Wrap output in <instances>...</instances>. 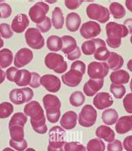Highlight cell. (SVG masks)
I'll use <instances>...</instances> for the list:
<instances>
[{
  "label": "cell",
  "instance_id": "cell-1",
  "mask_svg": "<svg viewBox=\"0 0 132 151\" xmlns=\"http://www.w3.org/2000/svg\"><path fill=\"white\" fill-rule=\"evenodd\" d=\"M25 114L30 117L31 126L34 131L39 134H44L48 130L46 125V117L43 108L38 101H31L25 105Z\"/></svg>",
  "mask_w": 132,
  "mask_h": 151
},
{
  "label": "cell",
  "instance_id": "cell-2",
  "mask_svg": "<svg viewBox=\"0 0 132 151\" xmlns=\"http://www.w3.org/2000/svg\"><path fill=\"white\" fill-rule=\"evenodd\" d=\"M107 39L106 44L112 49H117L121 45V39L129 34L128 29L124 24L110 22L105 27Z\"/></svg>",
  "mask_w": 132,
  "mask_h": 151
},
{
  "label": "cell",
  "instance_id": "cell-3",
  "mask_svg": "<svg viewBox=\"0 0 132 151\" xmlns=\"http://www.w3.org/2000/svg\"><path fill=\"white\" fill-rule=\"evenodd\" d=\"M43 104L46 109V117L50 123H57L60 118L61 102L59 99L53 94H46L43 98Z\"/></svg>",
  "mask_w": 132,
  "mask_h": 151
},
{
  "label": "cell",
  "instance_id": "cell-4",
  "mask_svg": "<svg viewBox=\"0 0 132 151\" xmlns=\"http://www.w3.org/2000/svg\"><path fill=\"white\" fill-rule=\"evenodd\" d=\"M46 67L57 73H63L67 70L68 64L64 61L62 55L56 53H49L44 58Z\"/></svg>",
  "mask_w": 132,
  "mask_h": 151
},
{
  "label": "cell",
  "instance_id": "cell-5",
  "mask_svg": "<svg viewBox=\"0 0 132 151\" xmlns=\"http://www.w3.org/2000/svg\"><path fill=\"white\" fill-rule=\"evenodd\" d=\"M86 14L89 19L105 24L110 19V11L102 5L90 4L86 8Z\"/></svg>",
  "mask_w": 132,
  "mask_h": 151
},
{
  "label": "cell",
  "instance_id": "cell-6",
  "mask_svg": "<svg viewBox=\"0 0 132 151\" xmlns=\"http://www.w3.org/2000/svg\"><path fill=\"white\" fill-rule=\"evenodd\" d=\"M65 131L63 128L59 126H54L49 132V148L54 150H63L65 145Z\"/></svg>",
  "mask_w": 132,
  "mask_h": 151
},
{
  "label": "cell",
  "instance_id": "cell-7",
  "mask_svg": "<svg viewBox=\"0 0 132 151\" xmlns=\"http://www.w3.org/2000/svg\"><path fill=\"white\" fill-rule=\"evenodd\" d=\"M79 123L81 126L89 128L93 126L96 122L97 112L95 109L89 104H86L79 114Z\"/></svg>",
  "mask_w": 132,
  "mask_h": 151
},
{
  "label": "cell",
  "instance_id": "cell-8",
  "mask_svg": "<svg viewBox=\"0 0 132 151\" xmlns=\"http://www.w3.org/2000/svg\"><path fill=\"white\" fill-rule=\"evenodd\" d=\"M34 97V91L30 88H14L9 93L10 101L14 104L20 105L25 103L30 102Z\"/></svg>",
  "mask_w": 132,
  "mask_h": 151
},
{
  "label": "cell",
  "instance_id": "cell-9",
  "mask_svg": "<svg viewBox=\"0 0 132 151\" xmlns=\"http://www.w3.org/2000/svg\"><path fill=\"white\" fill-rule=\"evenodd\" d=\"M49 10V6L44 2H38L30 8L29 15L31 20L39 24L46 19V14Z\"/></svg>",
  "mask_w": 132,
  "mask_h": 151
},
{
  "label": "cell",
  "instance_id": "cell-10",
  "mask_svg": "<svg viewBox=\"0 0 132 151\" xmlns=\"http://www.w3.org/2000/svg\"><path fill=\"white\" fill-rule=\"evenodd\" d=\"M27 44L33 49H40L44 46V39L38 29L30 28L25 33Z\"/></svg>",
  "mask_w": 132,
  "mask_h": 151
},
{
  "label": "cell",
  "instance_id": "cell-11",
  "mask_svg": "<svg viewBox=\"0 0 132 151\" xmlns=\"http://www.w3.org/2000/svg\"><path fill=\"white\" fill-rule=\"evenodd\" d=\"M109 69L106 63L91 62L88 65L87 73L91 79H104L109 73Z\"/></svg>",
  "mask_w": 132,
  "mask_h": 151
},
{
  "label": "cell",
  "instance_id": "cell-12",
  "mask_svg": "<svg viewBox=\"0 0 132 151\" xmlns=\"http://www.w3.org/2000/svg\"><path fill=\"white\" fill-rule=\"evenodd\" d=\"M79 31H80L81 36L84 39H93V38L97 37L99 34L101 33V27L96 22L89 21L82 24Z\"/></svg>",
  "mask_w": 132,
  "mask_h": 151
},
{
  "label": "cell",
  "instance_id": "cell-13",
  "mask_svg": "<svg viewBox=\"0 0 132 151\" xmlns=\"http://www.w3.org/2000/svg\"><path fill=\"white\" fill-rule=\"evenodd\" d=\"M40 83L49 92L56 93L61 88V82L59 78L53 74H45L40 78Z\"/></svg>",
  "mask_w": 132,
  "mask_h": 151
},
{
  "label": "cell",
  "instance_id": "cell-14",
  "mask_svg": "<svg viewBox=\"0 0 132 151\" xmlns=\"http://www.w3.org/2000/svg\"><path fill=\"white\" fill-rule=\"evenodd\" d=\"M34 54L30 49H19L14 56V65L16 68H23L33 60Z\"/></svg>",
  "mask_w": 132,
  "mask_h": 151
},
{
  "label": "cell",
  "instance_id": "cell-15",
  "mask_svg": "<svg viewBox=\"0 0 132 151\" xmlns=\"http://www.w3.org/2000/svg\"><path fill=\"white\" fill-rule=\"evenodd\" d=\"M83 75L79 71H77L75 69H71L64 73L62 75V81L63 83L69 87H76L79 83H81Z\"/></svg>",
  "mask_w": 132,
  "mask_h": 151
},
{
  "label": "cell",
  "instance_id": "cell-16",
  "mask_svg": "<svg viewBox=\"0 0 132 151\" xmlns=\"http://www.w3.org/2000/svg\"><path fill=\"white\" fill-rule=\"evenodd\" d=\"M114 103V99L111 94L106 92H100L95 95L93 99V104L98 109L103 110L110 107Z\"/></svg>",
  "mask_w": 132,
  "mask_h": 151
},
{
  "label": "cell",
  "instance_id": "cell-17",
  "mask_svg": "<svg viewBox=\"0 0 132 151\" xmlns=\"http://www.w3.org/2000/svg\"><path fill=\"white\" fill-rule=\"evenodd\" d=\"M30 25V20L27 15L24 14H19L16 15L14 19L12 21L11 24V29L13 32H15L17 34L23 33Z\"/></svg>",
  "mask_w": 132,
  "mask_h": 151
},
{
  "label": "cell",
  "instance_id": "cell-18",
  "mask_svg": "<svg viewBox=\"0 0 132 151\" xmlns=\"http://www.w3.org/2000/svg\"><path fill=\"white\" fill-rule=\"evenodd\" d=\"M104 85V79H89L84 85V93L89 96L91 97L102 88Z\"/></svg>",
  "mask_w": 132,
  "mask_h": 151
},
{
  "label": "cell",
  "instance_id": "cell-19",
  "mask_svg": "<svg viewBox=\"0 0 132 151\" xmlns=\"http://www.w3.org/2000/svg\"><path fill=\"white\" fill-rule=\"evenodd\" d=\"M115 130L120 134H124L132 130V115L122 116L116 122Z\"/></svg>",
  "mask_w": 132,
  "mask_h": 151
},
{
  "label": "cell",
  "instance_id": "cell-20",
  "mask_svg": "<svg viewBox=\"0 0 132 151\" xmlns=\"http://www.w3.org/2000/svg\"><path fill=\"white\" fill-rule=\"evenodd\" d=\"M77 114L74 111H67L64 113V115L62 116L60 119V124L63 129H72L74 127L76 126V123H77Z\"/></svg>",
  "mask_w": 132,
  "mask_h": 151
},
{
  "label": "cell",
  "instance_id": "cell-21",
  "mask_svg": "<svg viewBox=\"0 0 132 151\" xmlns=\"http://www.w3.org/2000/svg\"><path fill=\"white\" fill-rule=\"evenodd\" d=\"M110 81L112 82L113 84H125L127 83L130 80V74L126 70H116V71H113L112 73H110Z\"/></svg>",
  "mask_w": 132,
  "mask_h": 151
},
{
  "label": "cell",
  "instance_id": "cell-22",
  "mask_svg": "<svg viewBox=\"0 0 132 151\" xmlns=\"http://www.w3.org/2000/svg\"><path fill=\"white\" fill-rule=\"evenodd\" d=\"M95 134L99 139H103L106 142H113L115 140V132L111 128L106 125H100L96 129Z\"/></svg>",
  "mask_w": 132,
  "mask_h": 151
},
{
  "label": "cell",
  "instance_id": "cell-23",
  "mask_svg": "<svg viewBox=\"0 0 132 151\" xmlns=\"http://www.w3.org/2000/svg\"><path fill=\"white\" fill-rule=\"evenodd\" d=\"M81 24L80 16L76 13H70L66 17V28L70 32H75Z\"/></svg>",
  "mask_w": 132,
  "mask_h": 151
},
{
  "label": "cell",
  "instance_id": "cell-24",
  "mask_svg": "<svg viewBox=\"0 0 132 151\" xmlns=\"http://www.w3.org/2000/svg\"><path fill=\"white\" fill-rule=\"evenodd\" d=\"M106 63L109 66V68L112 69L113 71H116L122 68L123 64H124V59L122 56H120V54H116L115 52H110V57L107 59Z\"/></svg>",
  "mask_w": 132,
  "mask_h": 151
},
{
  "label": "cell",
  "instance_id": "cell-25",
  "mask_svg": "<svg viewBox=\"0 0 132 151\" xmlns=\"http://www.w3.org/2000/svg\"><path fill=\"white\" fill-rule=\"evenodd\" d=\"M61 39H62V42H63V46H62L61 50L66 55L72 53L78 47L77 44H76V40L70 35H64Z\"/></svg>",
  "mask_w": 132,
  "mask_h": 151
},
{
  "label": "cell",
  "instance_id": "cell-26",
  "mask_svg": "<svg viewBox=\"0 0 132 151\" xmlns=\"http://www.w3.org/2000/svg\"><path fill=\"white\" fill-rule=\"evenodd\" d=\"M31 80V73L27 69L19 70L14 78V83L18 86H27L30 85Z\"/></svg>",
  "mask_w": 132,
  "mask_h": 151
},
{
  "label": "cell",
  "instance_id": "cell-27",
  "mask_svg": "<svg viewBox=\"0 0 132 151\" xmlns=\"http://www.w3.org/2000/svg\"><path fill=\"white\" fill-rule=\"evenodd\" d=\"M52 24L56 29H61L64 24V19L63 12L60 8L56 7L52 13Z\"/></svg>",
  "mask_w": 132,
  "mask_h": 151
},
{
  "label": "cell",
  "instance_id": "cell-28",
  "mask_svg": "<svg viewBox=\"0 0 132 151\" xmlns=\"http://www.w3.org/2000/svg\"><path fill=\"white\" fill-rule=\"evenodd\" d=\"M13 52L10 49H4L0 50V68H8L13 62Z\"/></svg>",
  "mask_w": 132,
  "mask_h": 151
},
{
  "label": "cell",
  "instance_id": "cell-29",
  "mask_svg": "<svg viewBox=\"0 0 132 151\" xmlns=\"http://www.w3.org/2000/svg\"><path fill=\"white\" fill-rule=\"evenodd\" d=\"M117 111L114 109H105L102 114V120L106 125H112L115 124L118 120Z\"/></svg>",
  "mask_w": 132,
  "mask_h": 151
},
{
  "label": "cell",
  "instance_id": "cell-30",
  "mask_svg": "<svg viewBox=\"0 0 132 151\" xmlns=\"http://www.w3.org/2000/svg\"><path fill=\"white\" fill-rule=\"evenodd\" d=\"M47 48L54 52H57L59 51L60 49H62V46H63V42H62V39L59 38L57 35H51L47 39Z\"/></svg>",
  "mask_w": 132,
  "mask_h": 151
},
{
  "label": "cell",
  "instance_id": "cell-31",
  "mask_svg": "<svg viewBox=\"0 0 132 151\" xmlns=\"http://www.w3.org/2000/svg\"><path fill=\"white\" fill-rule=\"evenodd\" d=\"M109 11L113 15V18L115 19H122L126 15V9L123 7V5L119 3H116V2H113L110 4Z\"/></svg>",
  "mask_w": 132,
  "mask_h": 151
},
{
  "label": "cell",
  "instance_id": "cell-32",
  "mask_svg": "<svg viewBox=\"0 0 132 151\" xmlns=\"http://www.w3.org/2000/svg\"><path fill=\"white\" fill-rule=\"evenodd\" d=\"M11 139L14 141L20 142L25 139V131L24 127L20 125H13L9 127Z\"/></svg>",
  "mask_w": 132,
  "mask_h": 151
},
{
  "label": "cell",
  "instance_id": "cell-33",
  "mask_svg": "<svg viewBox=\"0 0 132 151\" xmlns=\"http://www.w3.org/2000/svg\"><path fill=\"white\" fill-rule=\"evenodd\" d=\"M86 149L87 151H105V145L100 139L96 138L88 142Z\"/></svg>",
  "mask_w": 132,
  "mask_h": 151
},
{
  "label": "cell",
  "instance_id": "cell-34",
  "mask_svg": "<svg viewBox=\"0 0 132 151\" xmlns=\"http://www.w3.org/2000/svg\"><path fill=\"white\" fill-rule=\"evenodd\" d=\"M85 101V97L83 93L80 91H75L71 93L69 97V103L74 107H79Z\"/></svg>",
  "mask_w": 132,
  "mask_h": 151
},
{
  "label": "cell",
  "instance_id": "cell-35",
  "mask_svg": "<svg viewBox=\"0 0 132 151\" xmlns=\"http://www.w3.org/2000/svg\"><path fill=\"white\" fill-rule=\"evenodd\" d=\"M27 116L24 113H16L13 115V117L10 119L9 127L13 126V125H20V126L25 127V124L27 123Z\"/></svg>",
  "mask_w": 132,
  "mask_h": 151
},
{
  "label": "cell",
  "instance_id": "cell-36",
  "mask_svg": "<svg viewBox=\"0 0 132 151\" xmlns=\"http://www.w3.org/2000/svg\"><path fill=\"white\" fill-rule=\"evenodd\" d=\"M110 52L106 48V45L104 44L96 49L94 56V59L99 61H107V59L110 57Z\"/></svg>",
  "mask_w": 132,
  "mask_h": 151
},
{
  "label": "cell",
  "instance_id": "cell-37",
  "mask_svg": "<svg viewBox=\"0 0 132 151\" xmlns=\"http://www.w3.org/2000/svg\"><path fill=\"white\" fill-rule=\"evenodd\" d=\"M96 49H97V46H96L95 39H92L84 42L81 46V50L84 54H85V55H92L93 54H94Z\"/></svg>",
  "mask_w": 132,
  "mask_h": 151
},
{
  "label": "cell",
  "instance_id": "cell-38",
  "mask_svg": "<svg viewBox=\"0 0 132 151\" xmlns=\"http://www.w3.org/2000/svg\"><path fill=\"white\" fill-rule=\"evenodd\" d=\"M14 106L9 102H3L0 104V119H6L13 114Z\"/></svg>",
  "mask_w": 132,
  "mask_h": 151
},
{
  "label": "cell",
  "instance_id": "cell-39",
  "mask_svg": "<svg viewBox=\"0 0 132 151\" xmlns=\"http://www.w3.org/2000/svg\"><path fill=\"white\" fill-rule=\"evenodd\" d=\"M110 93L115 99H121L126 94V87L123 84H111L110 88Z\"/></svg>",
  "mask_w": 132,
  "mask_h": 151
},
{
  "label": "cell",
  "instance_id": "cell-40",
  "mask_svg": "<svg viewBox=\"0 0 132 151\" xmlns=\"http://www.w3.org/2000/svg\"><path fill=\"white\" fill-rule=\"evenodd\" d=\"M64 151H87L86 147H84L79 142H66L64 146Z\"/></svg>",
  "mask_w": 132,
  "mask_h": 151
},
{
  "label": "cell",
  "instance_id": "cell-41",
  "mask_svg": "<svg viewBox=\"0 0 132 151\" xmlns=\"http://www.w3.org/2000/svg\"><path fill=\"white\" fill-rule=\"evenodd\" d=\"M14 35V32L8 24L3 23L0 24V36L4 39H10Z\"/></svg>",
  "mask_w": 132,
  "mask_h": 151
},
{
  "label": "cell",
  "instance_id": "cell-42",
  "mask_svg": "<svg viewBox=\"0 0 132 151\" xmlns=\"http://www.w3.org/2000/svg\"><path fill=\"white\" fill-rule=\"evenodd\" d=\"M9 145L15 150L25 151L27 149V147H28V143H27V141L25 139L20 142H17L13 140V139H10Z\"/></svg>",
  "mask_w": 132,
  "mask_h": 151
},
{
  "label": "cell",
  "instance_id": "cell-43",
  "mask_svg": "<svg viewBox=\"0 0 132 151\" xmlns=\"http://www.w3.org/2000/svg\"><path fill=\"white\" fill-rule=\"evenodd\" d=\"M37 26V29L41 32V33H47L49 32V29H51V26H52V22L51 19H49V17H46V19L43 21L41 24H36Z\"/></svg>",
  "mask_w": 132,
  "mask_h": 151
},
{
  "label": "cell",
  "instance_id": "cell-44",
  "mask_svg": "<svg viewBox=\"0 0 132 151\" xmlns=\"http://www.w3.org/2000/svg\"><path fill=\"white\" fill-rule=\"evenodd\" d=\"M0 13L2 19H8L12 14V8L8 4H0Z\"/></svg>",
  "mask_w": 132,
  "mask_h": 151
},
{
  "label": "cell",
  "instance_id": "cell-45",
  "mask_svg": "<svg viewBox=\"0 0 132 151\" xmlns=\"http://www.w3.org/2000/svg\"><path fill=\"white\" fill-rule=\"evenodd\" d=\"M123 105L126 112L132 114V93L126 94V96L124 98Z\"/></svg>",
  "mask_w": 132,
  "mask_h": 151
},
{
  "label": "cell",
  "instance_id": "cell-46",
  "mask_svg": "<svg viewBox=\"0 0 132 151\" xmlns=\"http://www.w3.org/2000/svg\"><path fill=\"white\" fill-rule=\"evenodd\" d=\"M40 78L41 77L39 76V73L33 72L31 73V80H30V86L33 88H39V86L41 85L40 83Z\"/></svg>",
  "mask_w": 132,
  "mask_h": 151
},
{
  "label": "cell",
  "instance_id": "cell-47",
  "mask_svg": "<svg viewBox=\"0 0 132 151\" xmlns=\"http://www.w3.org/2000/svg\"><path fill=\"white\" fill-rule=\"evenodd\" d=\"M108 151H122L123 145L121 142L117 139H115L113 142H110L107 145Z\"/></svg>",
  "mask_w": 132,
  "mask_h": 151
},
{
  "label": "cell",
  "instance_id": "cell-48",
  "mask_svg": "<svg viewBox=\"0 0 132 151\" xmlns=\"http://www.w3.org/2000/svg\"><path fill=\"white\" fill-rule=\"evenodd\" d=\"M71 69H75L77 71H79L82 74L85 73L86 71V67H85V64L84 63L83 61H80V60H77V61H74L72 64H71Z\"/></svg>",
  "mask_w": 132,
  "mask_h": 151
},
{
  "label": "cell",
  "instance_id": "cell-49",
  "mask_svg": "<svg viewBox=\"0 0 132 151\" xmlns=\"http://www.w3.org/2000/svg\"><path fill=\"white\" fill-rule=\"evenodd\" d=\"M82 3H83L82 0H80V1L79 0H66L64 2V4L69 9L74 10L78 9L79 7L82 4Z\"/></svg>",
  "mask_w": 132,
  "mask_h": 151
},
{
  "label": "cell",
  "instance_id": "cell-50",
  "mask_svg": "<svg viewBox=\"0 0 132 151\" xmlns=\"http://www.w3.org/2000/svg\"><path fill=\"white\" fill-rule=\"evenodd\" d=\"M19 71V69L16 68V67H10L7 69L6 71V78L9 81L11 82H14L15 76H16V73Z\"/></svg>",
  "mask_w": 132,
  "mask_h": 151
},
{
  "label": "cell",
  "instance_id": "cell-51",
  "mask_svg": "<svg viewBox=\"0 0 132 151\" xmlns=\"http://www.w3.org/2000/svg\"><path fill=\"white\" fill-rule=\"evenodd\" d=\"M80 56H81V50L79 49V47H77L74 51H73L72 53H70V54L67 55V58H68L69 60L73 61V60L78 59Z\"/></svg>",
  "mask_w": 132,
  "mask_h": 151
},
{
  "label": "cell",
  "instance_id": "cell-52",
  "mask_svg": "<svg viewBox=\"0 0 132 151\" xmlns=\"http://www.w3.org/2000/svg\"><path fill=\"white\" fill-rule=\"evenodd\" d=\"M123 145L126 151H132V135H129L124 139Z\"/></svg>",
  "mask_w": 132,
  "mask_h": 151
},
{
  "label": "cell",
  "instance_id": "cell-53",
  "mask_svg": "<svg viewBox=\"0 0 132 151\" xmlns=\"http://www.w3.org/2000/svg\"><path fill=\"white\" fill-rule=\"evenodd\" d=\"M123 24L128 29L129 34H132V19H127L126 20H125Z\"/></svg>",
  "mask_w": 132,
  "mask_h": 151
},
{
  "label": "cell",
  "instance_id": "cell-54",
  "mask_svg": "<svg viewBox=\"0 0 132 151\" xmlns=\"http://www.w3.org/2000/svg\"><path fill=\"white\" fill-rule=\"evenodd\" d=\"M5 78H6V73L2 68H0V84L2 83H4Z\"/></svg>",
  "mask_w": 132,
  "mask_h": 151
},
{
  "label": "cell",
  "instance_id": "cell-55",
  "mask_svg": "<svg viewBox=\"0 0 132 151\" xmlns=\"http://www.w3.org/2000/svg\"><path fill=\"white\" fill-rule=\"evenodd\" d=\"M126 5L127 9L132 13V0H126Z\"/></svg>",
  "mask_w": 132,
  "mask_h": 151
},
{
  "label": "cell",
  "instance_id": "cell-56",
  "mask_svg": "<svg viewBox=\"0 0 132 151\" xmlns=\"http://www.w3.org/2000/svg\"><path fill=\"white\" fill-rule=\"evenodd\" d=\"M127 68L132 72V59H131L127 63Z\"/></svg>",
  "mask_w": 132,
  "mask_h": 151
},
{
  "label": "cell",
  "instance_id": "cell-57",
  "mask_svg": "<svg viewBox=\"0 0 132 151\" xmlns=\"http://www.w3.org/2000/svg\"><path fill=\"white\" fill-rule=\"evenodd\" d=\"M3 46H4V40L2 39L1 36H0V49L3 48Z\"/></svg>",
  "mask_w": 132,
  "mask_h": 151
},
{
  "label": "cell",
  "instance_id": "cell-58",
  "mask_svg": "<svg viewBox=\"0 0 132 151\" xmlns=\"http://www.w3.org/2000/svg\"><path fill=\"white\" fill-rule=\"evenodd\" d=\"M3 151H15V150H13V149H11V148H5L4 150Z\"/></svg>",
  "mask_w": 132,
  "mask_h": 151
},
{
  "label": "cell",
  "instance_id": "cell-59",
  "mask_svg": "<svg viewBox=\"0 0 132 151\" xmlns=\"http://www.w3.org/2000/svg\"><path fill=\"white\" fill-rule=\"evenodd\" d=\"M25 151H36V150H34V149H32V148H29V149H27Z\"/></svg>",
  "mask_w": 132,
  "mask_h": 151
},
{
  "label": "cell",
  "instance_id": "cell-60",
  "mask_svg": "<svg viewBox=\"0 0 132 151\" xmlns=\"http://www.w3.org/2000/svg\"><path fill=\"white\" fill-rule=\"evenodd\" d=\"M130 88H131V89L132 91V78L131 80V83H130Z\"/></svg>",
  "mask_w": 132,
  "mask_h": 151
},
{
  "label": "cell",
  "instance_id": "cell-61",
  "mask_svg": "<svg viewBox=\"0 0 132 151\" xmlns=\"http://www.w3.org/2000/svg\"><path fill=\"white\" fill-rule=\"evenodd\" d=\"M131 43L132 44V34H131Z\"/></svg>",
  "mask_w": 132,
  "mask_h": 151
},
{
  "label": "cell",
  "instance_id": "cell-62",
  "mask_svg": "<svg viewBox=\"0 0 132 151\" xmlns=\"http://www.w3.org/2000/svg\"><path fill=\"white\" fill-rule=\"evenodd\" d=\"M0 18H1V13H0Z\"/></svg>",
  "mask_w": 132,
  "mask_h": 151
},
{
  "label": "cell",
  "instance_id": "cell-63",
  "mask_svg": "<svg viewBox=\"0 0 132 151\" xmlns=\"http://www.w3.org/2000/svg\"><path fill=\"white\" fill-rule=\"evenodd\" d=\"M0 3H1V1H0Z\"/></svg>",
  "mask_w": 132,
  "mask_h": 151
}]
</instances>
